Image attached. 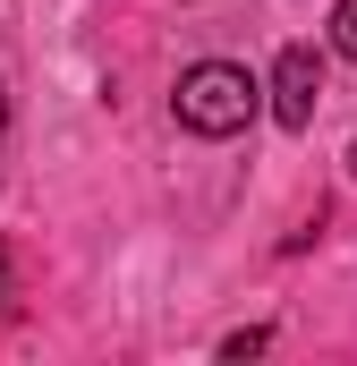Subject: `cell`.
Wrapping results in <instances>:
<instances>
[{
  "label": "cell",
  "mask_w": 357,
  "mask_h": 366,
  "mask_svg": "<svg viewBox=\"0 0 357 366\" xmlns=\"http://www.w3.org/2000/svg\"><path fill=\"white\" fill-rule=\"evenodd\" d=\"M264 94L272 86H256L238 60H196L187 77H178V94H171V119L187 128V137H238V128H256V111H264Z\"/></svg>",
  "instance_id": "obj_1"
},
{
  "label": "cell",
  "mask_w": 357,
  "mask_h": 366,
  "mask_svg": "<svg viewBox=\"0 0 357 366\" xmlns=\"http://www.w3.org/2000/svg\"><path fill=\"white\" fill-rule=\"evenodd\" d=\"M315 111H323V51H315V43H289V51L272 60V119L306 137Z\"/></svg>",
  "instance_id": "obj_2"
},
{
  "label": "cell",
  "mask_w": 357,
  "mask_h": 366,
  "mask_svg": "<svg viewBox=\"0 0 357 366\" xmlns=\"http://www.w3.org/2000/svg\"><path fill=\"white\" fill-rule=\"evenodd\" d=\"M332 60L357 69V0H332Z\"/></svg>",
  "instance_id": "obj_3"
},
{
  "label": "cell",
  "mask_w": 357,
  "mask_h": 366,
  "mask_svg": "<svg viewBox=\"0 0 357 366\" xmlns=\"http://www.w3.org/2000/svg\"><path fill=\"white\" fill-rule=\"evenodd\" d=\"M264 350H272V332H264V324H247V332H230V341H221V358H230V366L264 358Z\"/></svg>",
  "instance_id": "obj_4"
},
{
  "label": "cell",
  "mask_w": 357,
  "mask_h": 366,
  "mask_svg": "<svg viewBox=\"0 0 357 366\" xmlns=\"http://www.w3.org/2000/svg\"><path fill=\"white\" fill-rule=\"evenodd\" d=\"M0 315H17V273H9V239H0Z\"/></svg>",
  "instance_id": "obj_5"
},
{
  "label": "cell",
  "mask_w": 357,
  "mask_h": 366,
  "mask_svg": "<svg viewBox=\"0 0 357 366\" xmlns=\"http://www.w3.org/2000/svg\"><path fill=\"white\" fill-rule=\"evenodd\" d=\"M0 145H9V86H0Z\"/></svg>",
  "instance_id": "obj_6"
},
{
  "label": "cell",
  "mask_w": 357,
  "mask_h": 366,
  "mask_svg": "<svg viewBox=\"0 0 357 366\" xmlns=\"http://www.w3.org/2000/svg\"><path fill=\"white\" fill-rule=\"evenodd\" d=\"M349 171H357V145H349Z\"/></svg>",
  "instance_id": "obj_7"
}]
</instances>
